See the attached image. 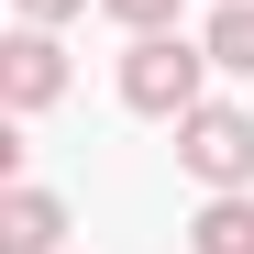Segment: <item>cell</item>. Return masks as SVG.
I'll return each instance as SVG.
<instances>
[{
	"label": "cell",
	"mask_w": 254,
	"mask_h": 254,
	"mask_svg": "<svg viewBox=\"0 0 254 254\" xmlns=\"http://www.w3.org/2000/svg\"><path fill=\"white\" fill-rule=\"evenodd\" d=\"M210 100V45L199 33H133V56H122V111H144V122H188Z\"/></svg>",
	"instance_id": "1"
},
{
	"label": "cell",
	"mask_w": 254,
	"mask_h": 254,
	"mask_svg": "<svg viewBox=\"0 0 254 254\" xmlns=\"http://www.w3.org/2000/svg\"><path fill=\"white\" fill-rule=\"evenodd\" d=\"M177 166H188L199 188H254V111L199 100V111L177 122Z\"/></svg>",
	"instance_id": "2"
},
{
	"label": "cell",
	"mask_w": 254,
	"mask_h": 254,
	"mask_svg": "<svg viewBox=\"0 0 254 254\" xmlns=\"http://www.w3.org/2000/svg\"><path fill=\"white\" fill-rule=\"evenodd\" d=\"M66 100V45H56V22H22L11 45H0V111L33 122V111H56Z\"/></svg>",
	"instance_id": "3"
},
{
	"label": "cell",
	"mask_w": 254,
	"mask_h": 254,
	"mask_svg": "<svg viewBox=\"0 0 254 254\" xmlns=\"http://www.w3.org/2000/svg\"><path fill=\"white\" fill-rule=\"evenodd\" d=\"M0 254H66V199L33 188V177H11L0 188Z\"/></svg>",
	"instance_id": "4"
},
{
	"label": "cell",
	"mask_w": 254,
	"mask_h": 254,
	"mask_svg": "<svg viewBox=\"0 0 254 254\" xmlns=\"http://www.w3.org/2000/svg\"><path fill=\"white\" fill-rule=\"evenodd\" d=\"M188 254H254V188H210L188 221Z\"/></svg>",
	"instance_id": "5"
},
{
	"label": "cell",
	"mask_w": 254,
	"mask_h": 254,
	"mask_svg": "<svg viewBox=\"0 0 254 254\" xmlns=\"http://www.w3.org/2000/svg\"><path fill=\"white\" fill-rule=\"evenodd\" d=\"M199 45H210L221 77H254V0H221V11L199 22Z\"/></svg>",
	"instance_id": "6"
},
{
	"label": "cell",
	"mask_w": 254,
	"mask_h": 254,
	"mask_svg": "<svg viewBox=\"0 0 254 254\" xmlns=\"http://www.w3.org/2000/svg\"><path fill=\"white\" fill-rule=\"evenodd\" d=\"M100 11H111L122 33H166V22H177V0H100Z\"/></svg>",
	"instance_id": "7"
},
{
	"label": "cell",
	"mask_w": 254,
	"mask_h": 254,
	"mask_svg": "<svg viewBox=\"0 0 254 254\" xmlns=\"http://www.w3.org/2000/svg\"><path fill=\"white\" fill-rule=\"evenodd\" d=\"M89 0H22V22H77Z\"/></svg>",
	"instance_id": "8"
}]
</instances>
